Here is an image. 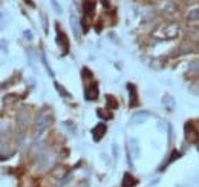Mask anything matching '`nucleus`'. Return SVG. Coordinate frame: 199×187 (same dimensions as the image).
<instances>
[{"label": "nucleus", "instance_id": "f257e3e1", "mask_svg": "<svg viewBox=\"0 0 199 187\" xmlns=\"http://www.w3.org/2000/svg\"><path fill=\"white\" fill-rule=\"evenodd\" d=\"M49 115L48 114H44V112H41L37 115V118H35V124H34V129H35V137H40L46 129H48V126H49Z\"/></svg>", "mask_w": 199, "mask_h": 187}, {"label": "nucleus", "instance_id": "f03ea898", "mask_svg": "<svg viewBox=\"0 0 199 187\" xmlns=\"http://www.w3.org/2000/svg\"><path fill=\"white\" fill-rule=\"evenodd\" d=\"M55 31H57V39H55L57 45L61 48L63 54H68V52H69V42H68V37H66V34H64V32L60 29V26H58V25L55 26Z\"/></svg>", "mask_w": 199, "mask_h": 187}, {"label": "nucleus", "instance_id": "7ed1b4c3", "mask_svg": "<svg viewBox=\"0 0 199 187\" xmlns=\"http://www.w3.org/2000/svg\"><path fill=\"white\" fill-rule=\"evenodd\" d=\"M107 132V126L104 123H98L97 126H93L92 129V137H93V141H100Z\"/></svg>", "mask_w": 199, "mask_h": 187}, {"label": "nucleus", "instance_id": "20e7f679", "mask_svg": "<svg viewBox=\"0 0 199 187\" xmlns=\"http://www.w3.org/2000/svg\"><path fill=\"white\" fill-rule=\"evenodd\" d=\"M69 22H71V28H72V32H74V37L80 40V23L78 19L75 15V12H71V17H69Z\"/></svg>", "mask_w": 199, "mask_h": 187}, {"label": "nucleus", "instance_id": "39448f33", "mask_svg": "<svg viewBox=\"0 0 199 187\" xmlns=\"http://www.w3.org/2000/svg\"><path fill=\"white\" fill-rule=\"evenodd\" d=\"M127 89H129V97H130L129 104H130V107H135V106L138 104V94H136V88H135V85L129 83V85H127Z\"/></svg>", "mask_w": 199, "mask_h": 187}, {"label": "nucleus", "instance_id": "423d86ee", "mask_svg": "<svg viewBox=\"0 0 199 187\" xmlns=\"http://www.w3.org/2000/svg\"><path fill=\"white\" fill-rule=\"evenodd\" d=\"M84 97H86V100H95L97 97H98V85L97 83H93V85H90L87 89H86V94H84Z\"/></svg>", "mask_w": 199, "mask_h": 187}, {"label": "nucleus", "instance_id": "0eeeda50", "mask_svg": "<svg viewBox=\"0 0 199 187\" xmlns=\"http://www.w3.org/2000/svg\"><path fill=\"white\" fill-rule=\"evenodd\" d=\"M95 9V2L93 0H84L83 3V12H84V19L90 17V14L93 12Z\"/></svg>", "mask_w": 199, "mask_h": 187}, {"label": "nucleus", "instance_id": "6e6552de", "mask_svg": "<svg viewBox=\"0 0 199 187\" xmlns=\"http://www.w3.org/2000/svg\"><path fill=\"white\" fill-rule=\"evenodd\" d=\"M136 184V180L130 173H124V180L121 183V187H133Z\"/></svg>", "mask_w": 199, "mask_h": 187}, {"label": "nucleus", "instance_id": "1a4fd4ad", "mask_svg": "<svg viewBox=\"0 0 199 187\" xmlns=\"http://www.w3.org/2000/svg\"><path fill=\"white\" fill-rule=\"evenodd\" d=\"M150 117V114L147 112V110H144V112H139V114H136L133 118H132V121L133 123H144L147 118Z\"/></svg>", "mask_w": 199, "mask_h": 187}, {"label": "nucleus", "instance_id": "9d476101", "mask_svg": "<svg viewBox=\"0 0 199 187\" xmlns=\"http://www.w3.org/2000/svg\"><path fill=\"white\" fill-rule=\"evenodd\" d=\"M130 146H132V153L135 156L139 155V144H138V140L136 138H130Z\"/></svg>", "mask_w": 199, "mask_h": 187}, {"label": "nucleus", "instance_id": "9b49d317", "mask_svg": "<svg viewBox=\"0 0 199 187\" xmlns=\"http://www.w3.org/2000/svg\"><path fill=\"white\" fill-rule=\"evenodd\" d=\"M54 86H55V89H57V91L60 92V95H61V97H66V98H71V94L68 92V91H64V88H63V86H61L60 83H57V81H55V83H54Z\"/></svg>", "mask_w": 199, "mask_h": 187}, {"label": "nucleus", "instance_id": "f8f14e48", "mask_svg": "<svg viewBox=\"0 0 199 187\" xmlns=\"http://www.w3.org/2000/svg\"><path fill=\"white\" fill-rule=\"evenodd\" d=\"M41 63L44 64V68H46V71H48L49 77H54V71L51 69V66H49V63H48V58H46V55H44V54L41 55Z\"/></svg>", "mask_w": 199, "mask_h": 187}, {"label": "nucleus", "instance_id": "ddd939ff", "mask_svg": "<svg viewBox=\"0 0 199 187\" xmlns=\"http://www.w3.org/2000/svg\"><path fill=\"white\" fill-rule=\"evenodd\" d=\"M41 26H43L44 34H48V17H46V14H41Z\"/></svg>", "mask_w": 199, "mask_h": 187}, {"label": "nucleus", "instance_id": "4468645a", "mask_svg": "<svg viewBox=\"0 0 199 187\" xmlns=\"http://www.w3.org/2000/svg\"><path fill=\"white\" fill-rule=\"evenodd\" d=\"M52 6H54V9H55L58 14H61V12H63V9H61V6L58 5V2H57V0H52Z\"/></svg>", "mask_w": 199, "mask_h": 187}, {"label": "nucleus", "instance_id": "2eb2a0df", "mask_svg": "<svg viewBox=\"0 0 199 187\" xmlns=\"http://www.w3.org/2000/svg\"><path fill=\"white\" fill-rule=\"evenodd\" d=\"M106 98H107V100H110V101H109V107H112V109H115V107L118 106L117 103H114V101H115V100H114V97H110V95H107Z\"/></svg>", "mask_w": 199, "mask_h": 187}, {"label": "nucleus", "instance_id": "dca6fc26", "mask_svg": "<svg viewBox=\"0 0 199 187\" xmlns=\"http://www.w3.org/2000/svg\"><path fill=\"white\" fill-rule=\"evenodd\" d=\"M5 22H6V15H5V12H0V28L5 25Z\"/></svg>", "mask_w": 199, "mask_h": 187}, {"label": "nucleus", "instance_id": "f3484780", "mask_svg": "<svg viewBox=\"0 0 199 187\" xmlns=\"http://www.w3.org/2000/svg\"><path fill=\"white\" fill-rule=\"evenodd\" d=\"M190 19H193V20H196L198 19V9H193V12H190V15H189Z\"/></svg>", "mask_w": 199, "mask_h": 187}, {"label": "nucleus", "instance_id": "a211bd4d", "mask_svg": "<svg viewBox=\"0 0 199 187\" xmlns=\"http://www.w3.org/2000/svg\"><path fill=\"white\" fill-rule=\"evenodd\" d=\"M23 35H25L28 40H32V32H31V31H25V32H23Z\"/></svg>", "mask_w": 199, "mask_h": 187}, {"label": "nucleus", "instance_id": "6ab92c4d", "mask_svg": "<svg viewBox=\"0 0 199 187\" xmlns=\"http://www.w3.org/2000/svg\"><path fill=\"white\" fill-rule=\"evenodd\" d=\"M112 150H114V158H117L118 156V147H117V144H112Z\"/></svg>", "mask_w": 199, "mask_h": 187}, {"label": "nucleus", "instance_id": "aec40b11", "mask_svg": "<svg viewBox=\"0 0 199 187\" xmlns=\"http://www.w3.org/2000/svg\"><path fill=\"white\" fill-rule=\"evenodd\" d=\"M0 48H2V49H3L5 52H8V49H6V42H5V40H3V42L0 43Z\"/></svg>", "mask_w": 199, "mask_h": 187}, {"label": "nucleus", "instance_id": "412c9836", "mask_svg": "<svg viewBox=\"0 0 199 187\" xmlns=\"http://www.w3.org/2000/svg\"><path fill=\"white\" fill-rule=\"evenodd\" d=\"M26 2H28V5H32V3H31V2H29V0H26Z\"/></svg>", "mask_w": 199, "mask_h": 187}, {"label": "nucleus", "instance_id": "4be33fe9", "mask_svg": "<svg viewBox=\"0 0 199 187\" xmlns=\"http://www.w3.org/2000/svg\"><path fill=\"white\" fill-rule=\"evenodd\" d=\"M75 2H78V0H75Z\"/></svg>", "mask_w": 199, "mask_h": 187}]
</instances>
